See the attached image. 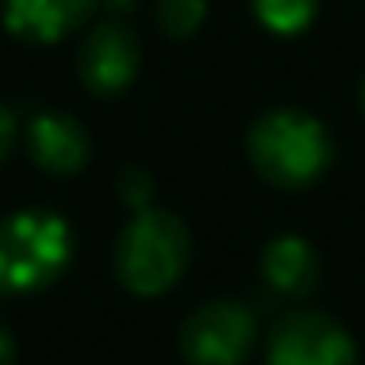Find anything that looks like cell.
Returning a JSON list of instances; mask_svg holds the SVG:
<instances>
[{
	"mask_svg": "<svg viewBox=\"0 0 365 365\" xmlns=\"http://www.w3.org/2000/svg\"><path fill=\"white\" fill-rule=\"evenodd\" d=\"M247 158L255 172L279 190H304L329 168L333 140L326 125L297 108H276L247 129Z\"/></svg>",
	"mask_w": 365,
	"mask_h": 365,
	"instance_id": "obj_1",
	"label": "cell"
},
{
	"mask_svg": "<svg viewBox=\"0 0 365 365\" xmlns=\"http://www.w3.org/2000/svg\"><path fill=\"white\" fill-rule=\"evenodd\" d=\"M190 262V230L165 208H140L115 240V276L136 297L165 294Z\"/></svg>",
	"mask_w": 365,
	"mask_h": 365,
	"instance_id": "obj_2",
	"label": "cell"
},
{
	"mask_svg": "<svg viewBox=\"0 0 365 365\" xmlns=\"http://www.w3.org/2000/svg\"><path fill=\"white\" fill-rule=\"evenodd\" d=\"M72 262V230L51 212H15L0 219V294L51 287Z\"/></svg>",
	"mask_w": 365,
	"mask_h": 365,
	"instance_id": "obj_3",
	"label": "cell"
},
{
	"mask_svg": "<svg viewBox=\"0 0 365 365\" xmlns=\"http://www.w3.org/2000/svg\"><path fill=\"white\" fill-rule=\"evenodd\" d=\"M258 322L240 301H208L179 326V351L190 365H244L255 351Z\"/></svg>",
	"mask_w": 365,
	"mask_h": 365,
	"instance_id": "obj_4",
	"label": "cell"
},
{
	"mask_svg": "<svg viewBox=\"0 0 365 365\" xmlns=\"http://www.w3.org/2000/svg\"><path fill=\"white\" fill-rule=\"evenodd\" d=\"M351 333L312 308H297L276 319L265 347L269 365H354Z\"/></svg>",
	"mask_w": 365,
	"mask_h": 365,
	"instance_id": "obj_5",
	"label": "cell"
},
{
	"mask_svg": "<svg viewBox=\"0 0 365 365\" xmlns=\"http://www.w3.org/2000/svg\"><path fill=\"white\" fill-rule=\"evenodd\" d=\"M76 68L90 93L115 97L133 83L140 68V40L122 22H101L97 29L83 36Z\"/></svg>",
	"mask_w": 365,
	"mask_h": 365,
	"instance_id": "obj_6",
	"label": "cell"
},
{
	"mask_svg": "<svg viewBox=\"0 0 365 365\" xmlns=\"http://www.w3.org/2000/svg\"><path fill=\"white\" fill-rule=\"evenodd\" d=\"M29 158L51 175H76L90 161V133L65 111H40L26 125Z\"/></svg>",
	"mask_w": 365,
	"mask_h": 365,
	"instance_id": "obj_7",
	"label": "cell"
},
{
	"mask_svg": "<svg viewBox=\"0 0 365 365\" xmlns=\"http://www.w3.org/2000/svg\"><path fill=\"white\" fill-rule=\"evenodd\" d=\"M97 0H4V29L26 43H58L72 36Z\"/></svg>",
	"mask_w": 365,
	"mask_h": 365,
	"instance_id": "obj_8",
	"label": "cell"
},
{
	"mask_svg": "<svg viewBox=\"0 0 365 365\" xmlns=\"http://www.w3.org/2000/svg\"><path fill=\"white\" fill-rule=\"evenodd\" d=\"M322 262L315 247L301 237H276L262 255V279L279 297H308L319 287Z\"/></svg>",
	"mask_w": 365,
	"mask_h": 365,
	"instance_id": "obj_9",
	"label": "cell"
},
{
	"mask_svg": "<svg viewBox=\"0 0 365 365\" xmlns=\"http://www.w3.org/2000/svg\"><path fill=\"white\" fill-rule=\"evenodd\" d=\"M251 8L265 29L279 36H294L315 19L319 0H251Z\"/></svg>",
	"mask_w": 365,
	"mask_h": 365,
	"instance_id": "obj_10",
	"label": "cell"
},
{
	"mask_svg": "<svg viewBox=\"0 0 365 365\" xmlns=\"http://www.w3.org/2000/svg\"><path fill=\"white\" fill-rule=\"evenodd\" d=\"M208 4L205 0H158V26L172 40H187L205 26Z\"/></svg>",
	"mask_w": 365,
	"mask_h": 365,
	"instance_id": "obj_11",
	"label": "cell"
},
{
	"mask_svg": "<svg viewBox=\"0 0 365 365\" xmlns=\"http://www.w3.org/2000/svg\"><path fill=\"white\" fill-rule=\"evenodd\" d=\"M150 194H154V179H150L147 168H122V175H118V197H122L133 212L147 208Z\"/></svg>",
	"mask_w": 365,
	"mask_h": 365,
	"instance_id": "obj_12",
	"label": "cell"
},
{
	"mask_svg": "<svg viewBox=\"0 0 365 365\" xmlns=\"http://www.w3.org/2000/svg\"><path fill=\"white\" fill-rule=\"evenodd\" d=\"M15 136H19V125H15V115L0 104V165H4L15 150Z\"/></svg>",
	"mask_w": 365,
	"mask_h": 365,
	"instance_id": "obj_13",
	"label": "cell"
},
{
	"mask_svg": "<svg viewBox=\"0 0 365 365\" xmlns=\"http://www.w3.org/2000/svg\"><path fill=\"white\" fill-rule=\"evenodd\" d=\"M19 351H15V336L8 333V326H0V365H15Z\"/></svg>",
	"mask_w": 365,
	"mask_h": 365,
	"instance_id": "obj_14",
	"label": "cell"
},
{
	"mask_svg": "<svg viewBox=\"0 0 365 365\" xmlns=\"http://www.w3.org/2000/svg\"><path fill=\"white\" fill-rule=\"evenodd\" d=\"M358 104H361V115H365V76H361V90H358Z\"/></svg>",
	"mask_w": 365,
	"mask_h": 365,
	"instance_id": "obj_15",
	"label": "cell"
}]
</instances>
